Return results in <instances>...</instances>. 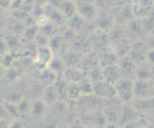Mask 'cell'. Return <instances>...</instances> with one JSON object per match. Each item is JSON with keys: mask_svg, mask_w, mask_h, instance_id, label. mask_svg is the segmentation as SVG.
I'll return each instance as SVG.
<instances>
[{"mask_svg": "<svg viewBox=\"0 0 154 128\" xmlns=\"http://www.w3.org/2000/svg\"><path fill=\"white\" fill-rule=\"evenodd\" d=\"M57 10L67 18H71L77 14V5L69 0H60L57 4Z\"/></svg>", "mask_w": 154, "mask_h": 128, "instance_id": "52a82bcc", "label": "cell"}, {"mask_svg": "<svg viewBox=\"0 0 154 128\" xmlns=\"http://www.w3.org/2000/svg\"><path fill=\"white\" fill-rule=\"evenodd\" d=\"M137 111L134 107H129V106H123L122 107V115L120 123L125 124L126 122L137 120Z\"/></svg>", "mask_w": 154, "mask_h": 128, "instance_id": "30bf717a", "label": "cell"}, {"mask_svg": "<svg viewBox=\"0 0 154 128\" xmlns=\"http://www.w3.org/2000/svg\"><path fill=\"white\" fill-rule=\"evenodd\" d=\"M146 60L150 64H154V48L149 50H146Z\"/></svg>", "mask_w": 154, "mask_h": 128, "instance_id": "cb8c5ba5", "label": "cell"}, {"mask_svg": "<svg viewBox=\"0 0 154 128\" xmlns=\"http://www.w3.org/2000/svg\"><path fill=\"white\" fill-rule=\"evenodd\" d=\"M79 1H82V2H91V3H95V0H79Z\"/></svg>", "mask_w": 154, "mask_h": 128, "instance_id": "4316f807", "label": "cell"}, {"mask_svg": "<svg viewBox=\"0 0 154 128\" xmlns=\"http://www.w3.org/2000/svg\"><path fill=\"white\" fill-rule=\"evenodd\" d=\"M57 128H68V125H61V126H57Z\"/></svg>", "mask_w": 154, "mask_h": 128, "instance_id": "f1b7e54d", "label": "cell"}, {"mask_svg": "<svg viewBox=\"0 0 154 128\" xmlns=\"http://www.w3.org/2000/svg\"><path fill=\"white\" fill-rule=\"evenodd\" d=\"M43 100L48 105H55L57 102V98H58V92L57 88L54 85H50L46 88L44 95H43Z\"/></svg>", "mask_w": 154, "mask_h": 128, "instance_id": "8fae6325", "label": "cell"}, {"mask_svg": "<svg viewBox=\"0 0 154 128\" xmlns=\"http://www.w3.org/2000/svg\"><path fill=\"white\" fill-rule=\"evenodd\" d=\"M117 98L124 102H129L134 99L135 81L132 78L121 77L114 84Z\"/></svg>", "mask_w": 154, "mask_h": 128, "instance_id": "6da1fadb", "label": "cell"}, {"mask_svg": "<svg viewBox=\"0 0 154 128\" xmlns=\"http://www.w3.org/2000/svg\"><path fill=\"white\" fill-rule=\"evenodd\" d=\"M143 31H151L154 28V17H146L141 21Z\"/></svg>", "mask_w": 154, "mask_h": 128, "instance_id": "d6986e66", "label": "cell"}, {"mask_svg": "<svg viewBox=\"0 0 154 128\" xmlns=\"http://www.w3.org/2000/svg\"><path fill=\"white\" fill-rule=\"evenodd\" d=\"M103 81H107L111 84H115V82L122 77L118 65L106 66L103 70Z\"/></svg>", "mask_w": 154, "mask_h": 128, "instance_id": "ba28073f", "label": "cell"}, {"mask_svg": "<svg viewBox=\"0 0 154 128\" xmlns=\"http://www.w3.org/2000/svg\"><path fill=\"white\" fill-rule=\"evenodd\" d=\"M47 109H48V104L43 99H36L33 101L31 115L35 117V118H41L46 114Z\"/></svg>", "mask_w": 154, "mask_h": 128, "instance_id": "9c48e42d", "label": "cell"}, {"mask_svg": "<svg viewBox=\"0 0 154 128\" xmlns=\"http://www.w3.org/2000/svg\"><path fill=\"white\" fill-rule=\"evenodd\" d=\"M123 128H144V127L141 126L140 122L138 121V120H132V121L125 123L123 125Z\"/></svg>", "mask_w": 154, "mask_h": 128, "instance_id": "603a6c76", "label": "cell"}, {"mask_svg": "<svg viewBox=\"0 0 154 128\" xmlns=\"http://www.w3.org/2000/svg\"><path fill=\"white\" fill-rule=\"evenodd\" d=\"M94 94L100 99H112L117 97L114 84L105 81H100L95 83Z\"/></svg>", "mask_w": 154, "mask_h": 128, "instance_id": "277c9868", "label": "cell"}, {"mask_svg": "<svg viewBox=\"0 0 154 128\" xmlns=\"http://www.w3.org/2000/svg\"><path fill=\"white\" fill-rule=\"evenodd\" d=\"M144 128H154V124H146Z\"/></svg>", "mask_w": 154, "mask_h": 128, "instance_id": "83f0119b", "label": "cell"}, {"mask_svg": "<svg viewBox=\"0 0 154 128\" xmlns=\"http://www.w3.org/2000/svg\"><path fill=\"white\" fill-rule=\"evenodd\" d=\"M69 1H73V2H75V1H76V0H69Z\"/></svg>", "mask_w": 154, "mask_h": 128, "instance_id": "4dcf8cb0", "label": "cell"}, {"mask_svg": "<svg viewBox=\"0 0 154 128\" xmlns=\"http://www.w3.org/2000/svg\"><path fill=\"white\" fill-rule=\"evenodd\" d=\"M85 128H95V127H91V126H87V127H86V126H85Z\"/></svg>", "mask_w": 154, "mask_h": 128, "instance_id": "f546056e", "label": "cell"}, {"mask_svg": "<svg viewBox=\"0 0 154 128\" xmlns=\"http://www.w3.org/2000/svg\"><path fill=\"white\" fill-rule=\"evenodd\" d=\"M17 106H18L20 117H25L26 118V117H28L32 114V106H33V102H31L28 99L22 98L21 100L17 103Z\"/></svg>", "mask_w": 154, "mask_h": 128, "instance_id": "7c38bea8", "label": "cell"}, {"mask_svg": "<svg viewBox=\"0 0 154 128\" xmlns=\"http://www.w3.org/2000/svg\"><path fill=\"white\" fill-rule=\"evenodd\" d=\"M136 79H140V81H148V79H151V74L146 68L138 67L137 72H136Z\"/></svg>", "mask_w": 154, "mask_h": 128, "instance_id": "ac0fdd59", "label": "cell"}, {"mask_svg": "<svg viewBox=\"0 0 154 128\" xmlns=\"http://www.w3.org/2000/svg\"><path fill=\"white\" fill-rule=\"evenodd\" d=\"M68 128H85V126H84L82 120H79V118H75L68 124Z\"/></svg>", "mask_w": 154, "mask_h": 128, "instance_id": "44dd1931", "label": "cell"}, {"mask_svg": "<svg viewBox=\"0 0 154 128\" xmlns=\"http://www.w3.org/2000/svg\"><path fill=\"white\" fill-rule=\"evenodd\" d=\"M2 106L6 109V111L8 112V114L10 115L11 118H12V120L19 119L20 114H19L18 106L17 103L11 102V101H8V100H4L2 103Z\"/></svg>", "mask_w": 154, "mask_h": 128, "instance_id": "5bb4252c", "label": "cell"}, {"mask_svg": "<svg viewBox=\"0 0 154 128\" xmlns=\"http://www.w3.org/2000/svg\"><path fill=\"white\" fill-rule=\"evenodd\" d=\"M67 97L70 99H79L81 96H82V91H81V88L79 86V83L75 82V81H72L68 84L67 86Z\"/></svg>", "mask_w": 154, "mask_h": 128, "instance_id": "9a60e30c", "label": "cell"}, {"mask_svg": "<svg viewBox=\"0 0 154 128\" xmlns=\"http://www.w3.org/2000/svg\"><path fill=\"white\" fill-rule=\"evenodd\" d=\"M154 97V81H140L135 79L134 99H142Z\"/></svg>", "mask_w": 154, "mask_h": 128, "instance_id": "7a4b0ae2", "label": "cell"}, {"mask_svg": "<svg viewBox=\"0 0 154 128\" xmlns=\"http://www.w3.org/2000/svg\"><path fill=\"white\" fill-rule=\"evenodd\" d=\"M133 107L136 110H151L154 109V97L147 98V99H136L135 105Z\"/></svg>", "mask_w": 154, "mask_h": 128, "instance_id": "4fadbf2b", "label": "cell"}, {"mask_svg": "<svg viewBox=\"0 0 154 128\" xmlns=\"http://www.w3.org/2000/svg\"><path fill=\"white\" fill-rule=\"evenodd\" d=\"M71 19V22H70V25L73 30H79L81 29L84 22H86L85 20H84L82 17H81L78 14H76L75 15H73V17L70 18Z\"/></svg>", "mask_w": 154, "mask_h": 128, "instance_id": "e0dca14e", "label": "cell"}, {"mask_svg": "<svg viewBox=\"0 0 154 128\" xmlns=\"http://www.w3.org/2000/svg\"><path fill=\"white\" fill-rule=\"evenodd\" d=\"M103 114L107 121L110 124H118L121 120L122 115V107L118 108L117 106H107L103 110Z\"/></svg>", "mask_w": 154, "mask_h": 128, "instance_id": "8992f818", "label": "cell"}, {"mask_svg": "<svg viewBox=\"0 0 154 128\" xmlns=\"http://www.w3.org/2000/svg\"><path fill=\"white\" fill-rule=\"evenodd\" d=\"M78 83L79 88H81L82 96H90L94 94V86H95L94 82L88 81L86 78H83L78 81Z\"/></svg>", "mask_w": 154, "mask_h": 128, "instance_id": "2e32d148", "label": "cell"}, {"mask_svg": "<svg viewBox=\"0 0 154 128\" xmlns=\"http://www.w3.org/2000/svg\"><path fill=\"white\" fill-rule=\"evenodd\" d=\"M118 67L120 69V73L122 77L132 78V76H134L136 78V72L138 66L136 65V62L131 56H124L120 60Z\"/></svg>", "mask_w": 154, "mask_h": 128, "instance_id": "5b68a950", "label": "cell"}, {"mask_svg": "<svg viewBox=\"0 0 154 128\" xmlns=\"http://www.w3.org/2000/svg\"><path fill=\"white\" fill-rule=\"evenodd\" d=\"M77 14L82 17L86 22L92 21L97 17V8L95 3L79 1L77 4Z\"/></svg>", "mask_w": 154, "mask_h": 128, "instance_id": "3957f363", "label": "cell"}, {"mask_svg": "<svg viewBox=\"0 0 154 128\" xmlns=\"http://www.w3.org/2000/svg\"><path fill=\"white\" fill-rule=\"evenodd\" d=\"M36 1H38V3H39L40 5H43L48 2V0H36Z\"/></svg>", "mask_w": 154, "mask_h": 128, "instance_id": "484cf974", "label": "cell"}, {"mask_svg": "<svg viewBox=\"0 0 154 128\" xmlns=\"http://www.w3.org/2000/svg\"><path fill=\"white\" fill-rule=\"evenodd\" d=\"M9 128H24V124L19 119L13 120L12 121H11Z\"/></svg>", "mask_w": 154, "mask_h": 128, "instance_id": "d4e9b609", "label": "cell"}, {"mask_svg": "<svg viewBox=\"0 0 154 128\" xmlns=\"http://www.w3.org/2000/svg\"><path fill=\"white\" fill-rule=\"evenodd\" d=\"M99 26L100 29H103V30H110L111 27H112V20L109 19V17H103L102 19L100 20V23Z\"/></svg>", "mask_w": 154, "mask_h": 128, "instance_id": "ffe728a7", "label": "cell"}, {"mask_svg": "<svg viewBox=\"0 0 154 128\" xmlns=\"http://www.w3.org/2000/svg\"><path fill=\"white\" fill-rule=\"evenodd\" d=\"M114 0H95V5L103 8H108L110 5H112Z\"/></svg>", "mask_w": 154, "mask_h": 128, "instance_id": "7402d4cb", "label": "cell"}]
</instances>
